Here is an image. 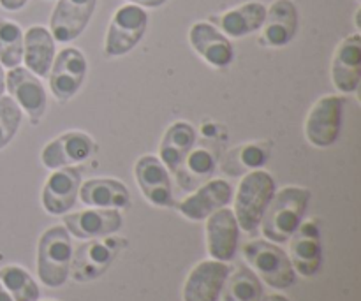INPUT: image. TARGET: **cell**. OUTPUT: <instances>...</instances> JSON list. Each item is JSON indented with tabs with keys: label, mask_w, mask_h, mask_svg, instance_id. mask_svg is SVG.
<instances>
[{
	"label": "cell",
	"mask_w": 361,
	"mask_h": 301,
	"mask_svg": "<svg viewBox=\"0 0 361 301\" xmlns=\"http://www.w3.org/2000/svg\"><path fill=\"white\" fill-rule=\"evenodd\" d=\"M309 203L310 190L305 187L291 185L277 190L261 219L259 228L264 238L277 245L288 242L305 221Z\"/></svg>",
	"instance_id": "cell-1"
},
{
	"label": "cell",
	"mask_w": 361,
	"mask_h": 301,
	"mask_svg": "<svg viewBox=\"0 0 361 301\" xmlns=\"http://www.w3.org/2000/svg\"><path fill=\"white\" fill-rule=\"evenodd\" d=\"M277 192V185L270 173L264 169L249 171L238 183L235 194V214L240 231L252 233L259 228L268 204Z\"/></svg>",
	"instance_id": "cell-2"
},
{
	"label": "cell",
	"mask_w": 361,
	"mask_h": 301,
	"mask_svg": "<svg viewBox=\"0 0 361 301\" xmlns=\"http://www.w3.org/2000/svg\"><path fill=\"white\" fill-rule=\"evenodd\" d=\"M73 242L63 226H51L37 243V275L46 288H62L69 278Z\"/></svg>",
	"instance_id": "cell-3"
},
{
	"label": "cell",
	"mask_w": 361,
	"mask_h": 301,
	"mask_svg": "<svg viewBox=\"0 0 361 301\" xmlns=\"http://www.w3.org/2000/svg\"><path fill=\"white\" fill-rule=\"evenodd\" d=\"M242 256L261 282L271 289H288L295 284L296 274L288 252L268 240H254L242 247Z\"/></svg>",
	"instance_id": "cell-4"
},
{
	"label": "cell",
	"mask_w": 361,
	"mask_h": 301,
	"mask_svg": "<svg viewBox=\"0 0 361 301\" xmlns=\"http://www.w3.org/2000/svg\"><path fill=\"white\" fill-rule=\"evenodd\" d=\"M148 28L147 9L134 4L118 7L113 14L104 37V55L109 59H118L133 51Z\"/></svg>",
	"instance_id": "cell-5"
},
{
	"label": "cell",
	"mask_w": 361,
	"mask_h": 301,
	"mask_svg": "<svg viewBox=\"0 0 361 301\" xmlns=\"http://www.w3.org/2000/svg\"><path fill=\"white\" fill-rule=\"evenodd\" d=\"M126 243V238L113 235L88 240L73 252L69 278L74 282H92L99 278L109 270Z\"/></svg>",
	"instance_id": "cell-6"
},
{
	"label": "cell",
	"mask_w": 361,
	"mask_h": 301,
	"mask_svg": "<svg viewBox=\"0 0 361 301\" xmlns=\"http://www.w3.org/2000/svg\"><path fill=\"white\" fill-rule=\"evenodd\" d=\"M344 99L338 95H323L310 108L305 118V137L312 147L330 148L341 136Z\"/></svg>",
	"instance_id": "cell-7"
},
{
	"label": "cell",
	"mask_w": 361,
	"mask_h": 301,
	"mask_svg": "<svg viewBox=\"0 0 361 301\" xmlns=\"http://www.w3.org/2000/svg\"><path fill=\"white\" fill-rule=\"evenodd\" d=\"M88 63L78 48H63L55 55L48 78L51 94L59 102H67L80 92L87 78Z\"/></svg>",
	"instance_id": "cell-8"
},
{
	"label": "cell",
	"mask_w": 361,
	"mask_h": 301,
	"mask_svg": "<svg viewBox=\"0 0 361 301\" xmlns=\"http://www.w3.org/2000/svg\"><path fill=\"white\" fill-rule=\"evenodd\" d=\"M97 0H59L49 16V32L55 42H73L90 23Z\"/></svg>",
	"instance_id": "cell-9"
},
{
	"label": "cell",
	"mask_w": 361,
	"mask_h": 301,
	"mask_svg": "<svg viewBox=\"0 0 361 301\" xmlns=\"http://www.w3.org/2000/svg\"><path fill=\"white\" fill-rule=\"evenodd\" d=\"M6 90H9L11 99L27 113L32 125H37L44 116L48 102L41 80L27 67H13L6 74Z\"/></svg>",
	"instance_id": "cell-10"
},
{
	"label": "cell",
	"mask_w": 361,
	"mask_h": 301,
	"mask_svg": "<svg viewBox=\"0 0 361 301\" xmlns=\"http://www.w3.org/2000/svg\"><path fill=\"white\" fill-rule=\"evenodd\" d=\"M231 268L217 259H204L189 271L182 289L183 301H219Z\"/></svg>",
	"instance_id": "cell-11"
},
{
	"label": "cell",
	"mask_w": 361,
	"mask_h": 301,
	"mask_svg": "<svg viewBox=\"0 0 361 301\" xmlns=\"http://www.w3.org/2000/svg\"><path fill=\"white\" fill-rule=\"evenodd\" d=\"M289 242V261L295 274L302 277H314L323 266L321 233L314 221H303Z\"/></svg>",
	"instance_id": "cell-12"
},
{
	"label": "cell",
	"mask_w": 361,
	"mask_h": 301,
	"mask_svg": "<svg viewBox=\"0 0 361 301\" xmlns=\"http://www.w3.org/2000/svg\"><path fill=\"white\" fill-rule=\"evenodd\" d=\"M134 178L141 194L157 208L173 207V183L168 168L155 155H143L134 166Z\"/></svg>",
	"instance_id": "cell-13"
},
{
	"label": "cell",
	"mask_w": 361,
	"mask_h": 301,
	"mask_svg": "<svg viewBox=\"0 0 361 301\" xmlns=\"http://www.w3.org/2000/svg\"><path fill=\"white\" fill-rule=\"evenodd\" d=\"M233 199V187L226 180H207L185 199L176 204V210L192 222L207 221L214 211L228 207Z\"/></svg>",
	"instance_id": "cell-14"
},
{
	"label": "cell",
	"mask_w": 361,
	"mask_h": 301,
	"mask_svg": "<svg viewBox=\"0 0 361 301\" xmlns=\"http://www.w3.org/2000/svg\"><path fill=\"white\" fill-rule=\"evenodd\" d=\"M81 187L80 169L66 168L55 169L46 178L44 187L41 192V204L46 214L49 215H66L73 210L78 201Z\"/></svg>",
	"instance_id": "cell-15"
},
{
	"label": "cell",
	"mask_w": 361,
	"mask_h": 301,
	"mask_svg": "<svg viewBox=\"0 0 361 301\" xmlns=\"http://www.w3.org/2000/svg\"><path fill=\"white\" fill-rule=\"evenodd\" d=\"M62 217L63 228L78 240L104 238L115 235L123 226L120 210H109V208H88L76 214H66Z\"/></svg>",
	"instance_id": "cell-16"
},
{
	"label": "cell",
	"mask_w": 361,
	"mask_h": 301,
	"mask_svg": "<svg viewBox=\"0 0 361 301\" xmlns=\"http://www.w3.org/2000/svg\"><path fill=\"white\" fill-rule=\"evenodd\" d=\"M189 44L208 66L224 69L235 60V48L229 37H226L210 21H196L189 28Z\"/></svg>",
	"instance_id": "cell-17"
},
{
	"label": "cell",
	"mask_w": 361,
	"mask_h": 301,
	"mask_svg": "<svg viewBox=\"0 0 361 301\" xmlns=\"http://www.w3.org/2000/svg\"><path fill=\"white\" fill-rule=\"evenodd\" d=\"M204 236H207V250L212 259L229 263L235 257L240 240V226L233 210L224 207L214 211L207 219Z\"/></svg>",
	"instance_id": "cell-18"
},
{
	"label": "cell",
	"mask_w": 361,
	"mask_h": 301,
	"mask_svg": "<svg viewBox=\"0 0 361 301\" xmlns=\"http://www.w3.org/2000/svg\"><path fill=\"white\" fill-rule=\"evenodd\" d=\"M298 32V9L293 0H274L267 7L263 27H261V44L268 48H284L291 44Z\"/></svg>",
	"instance_id": "cell-19"
},
{
	"label": "cell",
	"mask_w": 361,
	"mask_h": 301,
	"mask_svg": "<svg viewBox=\"0 0 361 301\" xmlns=\"http://www.w3.org/2000/svg\"><path fill=\"white\" fill-rule=\"evenodd\" d=\"M331 83L342 94H353L361 83L360 32L342 39L331 59Z\"/></svg>",
	"instance_id": "cell-20"
},
{
	"label": "cell",
	"mask_w": 361,
	"mask_h": 301,
	"mask_svg": "<svg viewBox=\"0 0 361 301\" xmlns=\"http://www.w3.org/2000/svg\"><path fill=\"white\" fill-rule=\"evenodd\" d=\"M94 140L81 130H69L62 136L49 141L41 152V162L44 168L55 169L66 168L69 164L87 161L94 152Z\"/></svg>",
	"instance_id": "cell-21"
},
{
	"label": "cell",
	"mask_w": 361,
	"mask_h": 301,
	"mask_svg": "<svg viewBox=\"0 0 361 301\" xmlns=\"http://www.w3.org/2000/svg\"><path fill=\"white\" fill-rule=\"evenodd\" d=\"M264 16H267V6L257 0H250L226 13L214 14L210 23H214L226 37L242 39L261 30Z\"/></svg>",
	"instance_id": "cell-22"
},
{
	"label": "cell",
	"mask_w": 361,
	"mask_h": 301,
	"mask_svg": "<svg viewBox=\"0 0 361 301\" xmlns=\"http://www.w3.org/2000/svg\"><path fill=\"white\" fill-rule=\"evenodd\" d=\"M55 39L49 28L34 25L23 34V62L25 67L37 78L48 76L55 60Z\"/></svg>",
	"instance_id": "cell-23"
},
{
	"label": "cell",
	"mask_w": 361,
	"mask_h": 301,
	"mask_svg": "<svg viewBox=\"0 0 361 301\" xmlns=\"http://www.w3.org/2000/svg\"><path fill=\"white\" fill-rule=\"evenodd\" d=\"M196 141L197 133L192 123L180 120L168 127L159 145V159L169 173L178 171L189 152L196 147Z\"/></svg>",
	"instance_id": "cell-24"
},
{
	"label": "cell",
	"mask_w": 361,
	"mask_h": 301,
	"mask_svg": "<svg viewBox=\"0 0 361 301\" xmlns=\"http://www.w3.org/2000/svg\"><path fill=\"white\" fill-rule=\"evenodd\" d=\"M80 201L90 208L123 210L130 204L129 189L115 178H92L81 183Z\"/></svg>",
	"instance_id": "cell-25"
},
{
	"label": "cell",
	"mask_w": 361,
	"mask_h": 301,
	"mask_svg": "<svg viewBox=\"0 0 361 301\" xmlns=\"http://www.w3.org/2000/svg\"><path fill=\"white\" fill-rule=\"evenodd\" d=\"M215 166H217L215 155L208 148L194 147L185 161L182 162L178 171L175 173V176L183 190H194L214 175Z\"/></svg>",
	"instance_id": "cell-26"
},
{
	"label": "cell",
	"mask_w": 361,
	"mask_h": 301,
	"mask_svg": "<svg viewBox=\"0 0 361 301\" xmlns=\"http://www.w3.org/2000/svg\"><path fill=\"white\" fill-rule=\"evenodd\" d=\"M263 296V282L249 266H238L229 274L221 293L222 301H261Z\"/></svg>",
	"instance_id": "cell-27"
},
{
	"label": "cell",
	"mask_w": 361,
	"mask_h": 301,
	"mask_svg": "<svg viewBox=\"0 0 361 301\" xmlns=\"http://www.w3.org/2000/svg\"><path fill=\"white\" fill-rule=\"evenodd\" d=\"M271 147L270 143H247L233 150L226 159V166L231 168L226 169V173L231 176L242 175L245 171H254V169H261L270 159Z\"/></svg>",
	"instance_id": "cell-28"
},
{
	"label": "cell",
	"mask_w": 361,
	"mask_h": 301,
	"mask_svg": "<svg viewBox=\"0 0 361 301\" xmlns=\"http://www.w3.org/2000/svg\"><path fill=\"white\" fill-rule=\"evenodd\" d=\"M0 282L14 301H39L41 296L37 282L25 268L18 264H7L0 268Z\"/></svg>",
	"instance_id": "cell-29"
},
{
	"label": "cell",
	"mask_w": 361,
	"mask_h": 301,
	"mask_svg": "<svg viewBox=\"0 0 361 301\" xmlns=\"http://www.w3.org/2000/svg\"><path fill=\"white\" fill-rule=\"evenodd\" d=\"M23 62V30L13 20H0V63L13 69Z\"/></svg>",
	"instance_id": "cell-30"
},
{
	"label": "cell",
	"mask_w": 361,
	"mask_h": 301,
	"mask_svg": "<svg viewBox=\"0 0 361 301\" xmlns=\"http://www.w3.org/2000/svg\"><path fill=\"white\" fill-rule=\"evenodd\" d=\"M23 120V111L11 97H0V150L7 147L16 136Z\"/></svg>",
	"instance_id": "cell-31"
},
{
	"label": "cell",
	"mask_w": 361,
	"mask_h": 301,
	"mask_svg": "<svg viewBox=\"0 0 361 301\" xmlns=\"http://www.w3.org/2000/svg\"><path fill=\"white\" fill-rule=\"evenodd\" d=\"M28 4V0H0V7L9 13H16V11L23 9Z\"/></svg>",
	"instance_id": "cell-32"
},
{
	"label": "cell",
	"mask_w": 361,
	"mask_h": 301,
	"mask_svg": "<svg viewBox=\"0 0 361 301\" xmlns=\"http://www.w3.org/2000/svg\"><path fill=\"white\" fill-rule=\"evenodd\" d=\"M127 2L143 7V9H157V7H162L164 4H168V0H127Z\"/></svg>",
	"instance_id": "cell-33"
},
{
	"label": "cell",
	"mask_w": 361,
	"mask_h": 301,
	"mask_svg": "<svg viewBox=\"0 0 361 301\" xmlns=\"http://www.w3.org/2000/svg\"><path fill=\"white\" fill-rule=\"evenodd\" d=\"M261 301H289L284 295H279V293H274V295H267L261 298Z\"/></svg>",
	"instance_id": "cell-34"
},
{
	"label": "cell",
	"mask_w": 361,
	"mask_h": 301,
	"mask_svg": "<svg viewBox=\"0 0 361 301\" xmlns=\"http://www.w3.org/2000/svg\"><path fill=\"white\" fill-rule=\"evenodd\" d=\"M4 92H6V73H4V67L0 63V97L4 95Z\"/></svg>",
	"instance_id": "cell-35"
},
{
	"label": "cell",
	"mask_w": 361,
	"mask_h": 301,
	"mask_svg": "<svg viewBox=\"0 0 361 301\" xmlns=\"http://www.w3.org/2000/svg\"><path fill=\"white\" fill-rule=\"evenodd\" d=\"M0 301H14L11 298L9 293H7V289L2 285V282H0Z\"/></svg>",
	"instance_id": "cell-36"
},
{
	"label": "cell",
	"mask_w": 361,
	"mask_h": 301,
	"mask_svg": "<svg viewBox=\"0 0 361 301\" xmlns=\"http://www.w3.org/2000/svg\"><path fill=\"white\" fill-rule=\"evenodd\" d=\"M358 2H361V0H358Z\"/></svg>",
	"instance_id": "cell-37"
}]
</instances>
